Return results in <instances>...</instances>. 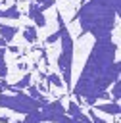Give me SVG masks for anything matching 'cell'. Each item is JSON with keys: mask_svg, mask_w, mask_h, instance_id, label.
<instances>
[{"mask_svg": "<svg viewBox=\"0 0 121 123\" xmlns=\"http://www.w3.org/2000/svg\"><path fill=\"white\" fill-rule=\"evenodd\" d=\"M2 46H8V42H6V40H4L2 37H0V48H2Z\"/></svg>", "mask_w": 121, "mask_h": 123, "instance_id": "cell-20", "label": "cell"}, {"mask_svg": "<svg viewBox=\"0 0 121 123\" xmlns=\"http://www.w3.org/2000/svg\"><path fill=\"white\" fill-rule=\"evenodd\" d=\"M86 115L90 117V121H92V123H108V121H106V119H102L94 110H86Z\"/></svg>", "mask_w": 121, "mask_h": 123, "instance_id": "cell-18", "label": "cell"}, {"mask_svg": "<svg viewBox=\"0 0 121 123\" xmlns=\"http://www.w3.org/2000/svg\"><path fill=\"white\" fill-rule=\"evenodd\" d=\"M23 38H25L27 42L35 44V42L38 40V29H36L35 25H27V27L23 29Z\"/></svg>", "mask_w": 121, "mask_h": 123, "instance_id": "cell-10", "label": "cell"}, {"mask_svg": "<svg viewBox=\"0 0 121 123\" xmlns=\"http://www.w3.org/2000/svg\"><path fill=\"white\" fill-rule=\"evenodd\" d=\"M119 79V60H117V42L111 37L96 38L94 48L85 63V69L71 88L75 102L92 106L100 92L108 90L109 85Z\"/></svg>", "mask_w": 121, "mask_h": 123, "instance_id": "cell-1", "label": "cell"}, {"mask_svg": "<svg viewBox=\"0 0 121 123\" xmlns=\"http://www.w3.org/2000/svg\"><path fill=\"white\" fill-rule=\"evenodd\" d=\"M27 94H29L31 98H35V100H46V98L42 96V92H40L35 85H29V86H27Z\"/></svg>", "mask_w": 121, "mask_h": 123, "instance_id": "cell-15", "label": "cell"}, {"mask_svg": "<svg viewBox=\"0 0 121 123\" xmlns=\"http://www.w3.org/2000/svg\"><path fill=\"white\" fill-rule=\"evenodd\" d=\"M17 123H42V119H40V111H38V110L29 111V113H25V117H23L21 121H17Z\"/></svg>", "mask_w": 121, "mask_h": 123, "instance_id": "cell-12", "label": "cell"}, {"mask_svg": "<svg viewBox=\"0 0 121 123\" xmlns=\"http://www.w3.org/2000/svg\"><path fill=\"white\" fill-rule=\"evenodd\" d=\"M38 111H40V119L48 121V123H58L65 115V108L61 106V102H48L46 100Z\"/></svg>", "mask_w": 121, "mask_h": 123, "instance_id": "cell-5", "label": "cell"}, {"mask_svg": "<svg viewBox=\"0 0 121 123\" xmlns=\"http://www.w3.org/2000/svg\"><path fill=\"white\" fill-rule=\"evenodd\" d=\"M35 4H36L42 12H46L48 8H52V6L56 4V0H35Z\"/></svg>", "mask_w": 121, "mask_h": 123, "instance_id": "cell-17", "label": "cell"}, {"mask_svg": "<svg viewBox=\"0 0 121 123\" xmlns=\"http://www.w3.org/2000/svg\"><path fill=\"white\" fill-rule=\"evenodd\" d=\"M46 81H48V85H54V86H58V88H63V81H61V77H60L58 73H50Z\"/></svg>", "mask_w": 121, "mask_h": 123, "instance_id": "cell-14", "label": "cell"}, {"mask_svg": "<svg viewBox=\"0 0 121 123\" xmlns=\"http://www.w3.org/2000/svg\"><path fill=\"white\" fill-rule=\"evenodd\" d=\"M29 17H31V21L35 23V27L36 29H42V27H46V17H44V12L33 2V4H29Z\"/></svg>", "mask_w": 121, "mask_h": 123, "instance_id": "cell-6", "label": "cell"}, {"mask_svg": "<svg viewBox=\"0 0 121 123\" xmlns=\"http://www.w3.org/2000/svg\"><path fill=\"white\" fill-rule=\"evenodd\" d=\"M60 42H61V50L58 56V69H60V77L63 81V86L71 88V73H73V37L69 33L67 27L61 29L60 35Z\"/></svg>", "mask_w": 121, "mask_h": 123, "instance_id": "cell-3", "label": "cell"}, {"mask_svg": "<svg viewBox=\"0 0 121 123\" xmlns=\"http://www.w3.org/2000/svg\"><path fill=\"white\" fill-rule=\"evenodd\" d=\"M44 102L46 100H35V98H31L23 90H13L12 94L0 92V108L12 110V111H17V113H23V115L29 113V111L40 110Z\"/></svg>", "mask_w": 121, "mask_h": 123, "instance_id": "cell-4", "label": "cell"}, {"mask_svg": "<svg viewBox=\"0 0 121 123\" xmlns=\"http://www.w3.org/2000/svg\"><path fill=\"white\" fill-rule=\"evenodd\" d=\"M31 79H33V73H25L15 85H8V88H6V92L10 90V92H13V90H23V88H27L29 85H31Z\"/></svg>", "mask_w": 121, "mask_h": 123, "instance_id": "cell-9", "label": "cell"}, {"mask_svg": "<svg viewBox=\"0 0 121 123\" xmlns=\"http://www.w3.org/2000/svg\"><path fill=\"white\" fill-rule=\"evenodd\" d=\"M21 13H19V10H17V6L15 4H12L10 8H6V10H0V19H17Z\"/></svg>", "mask_w": 121, "mask_h": 123, "instance_id": "cell-11", "label": "cell"}, {"mask_svg": "<svg viewBox=\"0 0 121 123\" xmlns=\"http://www.w3.org/2000/svg\"><path fill=\"white\" fill-rule=\"evenodd\" d=\"M109 86H111V94H109L111 96V102H119V96H121L119 94V79H115Z\"/></svg>", "mask_w": 121, "mask_h": 123, "instance_id": "cell-16", "label": "cell"}, {"mask_svg": "<svg viewBox=\"0 0 121 123\" xmlns=\"http://www.w3.org/2000/svg\"><path fill=\"white\" fill-rule=\"evenodd\" d=\"M8 77V63H6V46L0 48V79Z\"/></svg>", "mask_w": 121, "mask_h": 123, "instance_id": "cell-13", "label": "cell"}, {"mask_svg": "<svg viewBox=\"0 0 121 123\" xmlns=\"http://www.w3.org/2000/svg\"><path fill=\"white\" fill-rule=\"evenodd\" d=\"M94 108V111H102V113H106V115H119V102H94L92 104Z\"/></svg>", "mask_w": 121, "mask_h": 123, "instance_id": "cell-7", "label": "cell"}, {"mask_svg": "<svg viewBox=\"0 0 121 123\" xmlns=\"http://www.w3.org/2000/svg\"><path fill=\"white\" fill-rule=\"evenodd\" d=\"M19 31H17V27L15 25H10V23H2L0 21V37L6 40V42H12L13 38H15V35H17Z\"/></svg>", "mask_w": 121, "mask_h": 123, "instance_id": "cell-8", "label": "cell"}, {"mask_svg": "<svg viewBox=\"0 0 121 123\" xmlns=\"http://www.w3.org/2000/svg\"><path fill=\"white\" fill-rule=\"evenodd\" d=\"M119 13V0H85L77 12L79 35L90 33L94 38L111 37Z\"/></svg>", "mask_w": 121, "mask_h": 123, "instance_id": "cell-2", "label": "cell"}, {"mask_svg": "<svg viewBox=\"0 0 121 123\" xmlns=\"http://www.w3.org/2000/svg\"><path fill=\"white\" fill-rule=\"evenodd\" d=\"M6 88H8V83H6V79H0V92H6Z\"/></svg>", "mask_w": 121, "mask_h": 123, "instance_id": "cell-19", "label": "cell"}]
</instances>
